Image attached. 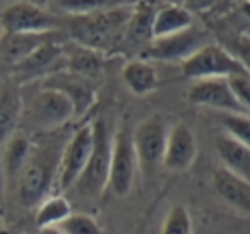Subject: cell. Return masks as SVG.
<instances>
[{
  "instance_id": "6da1fadb",
  "label": "cell",
  "mask_w": 250,
  "mask_h": 234,
  "mask_svg": "<svg viewBox=\"0 0 250 234\" xmlns=\"http://www.w3.org/2000/svg\"><path fill=\"white\" fill-rule=\"evenodd\" d=\"M132 5L115 2L111 7L87 16L67 19L70 38L76 45L103 53L118 38V33L127 28L132 14Z\"/></svg>"
},
{
  "instance_id": "7a4b0ae2",
  "label": "cell",
  "mask_w": 250,
  "mask_h": 234,
  "mask_svg": "<svg viewBox=\"0 0 250 234\" xmlns=\"http://www.w3.org/2000/svg\"><path fill=\"white\" fill-rule=\"evenodd\" d=\"M60 154L55 147L35 149L26 162L24 169L16 179L18 198L22 207H36L46 198L52 188L53 178L59 171Z\"/></svg>"
},
{
  "instance_id": "3957f363",
  "label": "cell",
  "mask_w": 250,
  "mask_h": 234,
  "mask_svg": "<svg viewBox=\"0 0 250 234\" xmlns=\"http://www.w3.org/2000/svg\"><path fill=\"white\" fill-rule=\"evenodd\" d=\"M94 145L89 156V161L77 179L74 188L84 196H100L108 186L110 178V161H111V142L113 137L104 118H98L93 121Z\"/></svg>"
},
{
  "instance_id": "277c9868",
  "label": "cell",
  "mask_w": 250,
  "mask_h": 234,
  "mask_svg": "<svg viewBox=\"0 0 250 234\" xmlns=\"http://www.w3.org/2000/svg\"><path fill=\"white\" fill-rule=\"evenodd\" d=\"M182 76L197 82L208 79H231L236 76H247V70L229 50L206 43L190 58L182 63Z\"/></svg>"
},
{
  "instance_id": "5b68a950",
  "label": "cell",
  "mask_w": 250,
  "mask_h": 234,
  "mask_svg": "<svg viewBox=\"0 0 250 234\" xmlns=\"http://www.w3.org/2000/svg\"><path fill=\"white\" fill-rule=\"evenodd\" d=\"M22 120L35 132L48 134L63 127L70 120H76L74 106L62 93L48 87H40L28 104H24Z\"/></svg>"
},
{
  "instance_id": "8992f818",
  "label": "cell",
  "mask_w": 250,
  "mask_h": 234,
  "mask_svg": "<svg viewBox=\"0 0 250 234\" xmlns=\"http://www.w3.org/2000/svg\"><path fill=\"white\" fill-rule=\"evenodd\" d=\"M60 19L53 12L45 11L33 2H14L9 4L0 14L2 36L12 35H48L57 33Z\"/></svg>"
},
{
  "instance_id": "52a82bcc",
  "label": "cell",
  "mask_w": 250,
  "mask_h": 234,
  "mask_svg": "<svg viewBox=\"0 0 250 234\" xmlns=\"http://www.w3.org/2000/svg\"><path fill=\"white\" fill-rule=\"evenodd\" d=\"M168 130L160 117H147L141 120L132 130V145L137 166L144 175H151L163 164Z\"/></svg>"
},
{
  "instance_id": "ba28073f",
  "label": "cell",
  "mask_w": 250,
  "mask_h": 234,
  "mask_svg": "<svg viewBox=\"0 0 250 234\" xmlns=\"http://www.w3.org/2000/svg\"><path fill=\"white\" fill-rule=\"evenodd\" d=\"M93 123L81 125L60 154L59 171H57V183H59L60 192H67L72 186H76L77 179L81 178L87 166L89 156L93 152Z\"/></svg>"
},
{
  "instance_id": "9c48e42d",
  "label": "cell",
  "mask_w": 250,
  "mask_h": 234,
  "mask_svg": "<svg viewBox=\"0 0 250 234\" xmlns=\"http://www.w3.org/2000/svg\"><path fill=\"white\" fill-rule=\"evenodd\" d=\"M137 157L132 145V132L120 127L111 142V161L108 186L117 196H127L136 178Z\"/></svg>"
},
{
  "instance_id": "30bf717a",
  "label": "cell",
  "mask_w": 250,
  "mask_h": 234,
  "mask_svg": "<svg viewBox=\"0 0 250 234\" xmlns=\"http://www.w3.org/2000/svg\"><path fill=\"white\" fill-rule=\"evenodd\" d=\"M42 87L62 93L72 103L76 118H83L96 103V86L93 79H87L69 70H55L42 79Z\"/></svg>"
},
{
  "instance_id": "8fae6325",
  "label": "cell",
  "mask_w": 250,
  "mask_h": 234,
  "mask_svg": "<svg viewBox=\"0 0 250 234\" xmlns=\"http://www.w3.org/2000/svg\"><path fill=\"white\" fill-rule=\"evenodd\" d=\"M187 99L194 106L214 110L218 113L247 115L229 86L228 79H208L194 82L187 91Z\"/></svg>"
},
{
  "instance_id": "7c38bea8",
  "label": "cell",
  "mask_w": 250,
  "mask_h": 234,
  "mask_svg": "<svg viewBox=\"0 0 250 234\" xmlns=\"http://www.w3.org/2000/svg\"><path fill=\"white\" fill-rule=\"evenodd\" d=\"M206 45V36L202 31L192 26L184 33L173 36H167L161 39H153L144 48L146 58L156 62H182L190 58L199 48Z\"/></svg>"
},
{
  "instance_id": "4fadbf2b",
  "label": "cell",
  "mask_w": 250,
  "mask_h": 234,
  "mask_svg": "<svg viewBox=\"0 0 250 234\" xmlns=\"http://www.w3.org/2000/svg\"><path fill=\"white\" fill-rule=\"evenodd\" d=\"M197 138L187 123L173 125L167 137L163 166L170 173H184L194 166L197 159Z\"/></svg>"
},
{
  "instance_id": "5bb4252c",
  "label": "cell",
  "mask_w": 250,
  "mask_h": 234,
  "mask_svg": "<svg viewBox=\"0 0 250 234\" xmlns=\"http://www.w3.org/2000/svg\"><path fill=\"white\" fill-rule=\"evenodd\" d=\"M24 113V99L18 82H5L0 87V145L18 132Z\"/></svg>"
},
{
  "instance_id": "9a60e30c",
  "label": "cell",
  "mask_w": 250,
  "mask_h": 234,
  "mask_svg": "<svg viewBox=\"0 0 250 234\" xmlns=\"http://www.w3.org/2000/svg\"><path fill=\"white\" fill-rule=\"evenodd\" d=\"M212 186L229 207L250 217V183L231 175L225 168H218L212 173Z\"/></svg>"
},
{
  "instance_id": "2e32d148",
  "label": "cell",
  "mask_w": 250,
  "mask_h": 234,
  "mask_svg": "<svg viewBox=\"0 0 250 234\" xmlns=\"http://www.w3.org/2000/svg\"><path fill=\"white\" fill-rule=\"evenodd\" d=\"M194 16L182 4H163L156 9L153 21V39L173 36L192 28Z\"/></svg>"
},
{
  "instance_id": "e0dca14e",
  "label": "cell",
  "mask_w": 250,
  "mask_h": 234,
  "mask_svg": "<svg viewBox=\"0 0 250 234\" xmlns=\"http://www.w3.org/2000/svg\"><path fill=\"white\" fill-rule=\"evenodd\" d=\"M62 57H63V48L55 39H50V41L43 43L42 46H38L24 60L12 65V72L21 77V79L36 77L40 74H45L43 77H46L50 76V67L55 65Z\"/></svg>"
},
{
  "instance_id": "ac0fdd59",
  "label": "cell",
  "mask_w": 250,
  "mask_h": 234,
  "mask_svg": "<svg viewBox=\"0 0 250 234\" xmlns=\"http://www.w3.org/2000/svg\"><path fill=\"white\" fill-rule=\"evenodd\" d=\"M216 152L223 162V168L240 179L250 183V149L236 142L228 135L216 138Z\"/></svg>"
},
{
  "instance_id": "d6986e66",
  "label": "cell",
  "mask_w": 250,
  "mask_h": 234,
  "mask_svg": "<svg viewBox=\"0 0 250 234\" xmlns=\"http://www.w3.org/2000/svg\"><path fill=\"white\" fill-rule=\"evenodd\" d=\"M4 154H2V169H4L5 181L16 183V179L19 178L21 171L24 169L26 162L29 161V156L33 152V144L31 138L24 134L16 132L11 138L4 144Z\"/></svg>"
},
{
  "instance_id": "ffe728a7",
  "label": "cell",
  "mask_w": 250,
  "mask_h": 234,
  "mask_svg": "<svg viewBox=\"0 0 250 234\" xmlns=\"http://www.w3.org/2000/svg\"><path fill=\"white\" fill-rule=\"evenodd\" d=\"M122 79L129 91L137 98H143L158 89V72L147 60H130L122 69Z\"/></svg>"
},
{
  "instance_id": "44dd1931",
  "label": "cell",
  "mask_w": 250,
  "mask_h": 234,
  "mask_svg": "<svg viewBox=\"0 0 250 234\" xmlns=\"http://www.w3.org/2000/svg\"><path fill=\"white\" fill-rule=\"evenodd\" d=\"M57 33H48V35H12L2 36L0 38V52L7 58V62L12 65L24 60L28 55H31L38 46L43 43L55 39Z\"/></svg>"
},
{
  "instance_id": "7402d4cb",
  "label": "cell",
  "mask_w": 250,
  "mask_h": 234,
  "mask_svg": "<svg viewBox=\"0 0 250 234\" xmlns=\"http://www.w3.org/2000/svg\"><path fill=\"white\" fill-rule=\"evenodd\" d=\"M156 9L158 5L154 4H139L137 9L132 11L125 28V38L130 45L146 48L153 41V21Z\"/></svg>"
},
{
  "instance_id": "603a6c76",
  "label": "cell",
  "mask_w": 250,
  "mask_h": 234,
  "mask_svg": "<svg viewBox=\"0 0 250 234\" xmlns=\"http://www.w3.org/2000/svg\"><path fill=\"white\" fill-rule=\"evenodd\" d=\"M63 55H65V65H67L65 70L79 74V76L87 77V79L94 80V76L101 69V57L94 50L74 45V48L67 50V52L63 50Z\"/></svg>"
},
{
  "instance_id": "cb8c5ba5",
  "label": "cell",
  "mask_w": 250,
  "mask_h": 234,
  "mask_svg": "<svg viewBox=\"0 0 250 234\" xmlns=\"http://www.w3.org/2000/svg\"><path fill=\"white\" fill-rule=\"evenodd\" d=\"M70 214H72V207L63 195L46 196L36 209V226L40 229H43V227H59Z\"/></svg>"
},
{
  "instance_id": "d4e9b609",
  "label": "cell",
  "mask_w": 250,
  "mask_h": 234,
  "mask_svg": "<svg viewBox=\"0 0 250 234\" xmlns=\"http://www.w3.org/2000/svg\"><path fill=\"white\" fill-rule=\"evenodd\" d=\"M219 123L226 130L228 137L250 149V117L238 113H218Z\"/></svg>"
},
{
  "instance_id": "484cf974",
  "label": "cell",
  "mask_w": 250,
  "mask_h": 234,
  "mask_svg": "<svg viewBox=\"0 0 250 234\" xmlns=\"http://www.w3.org/2000/svg\"><path fill=\"white\" fill-rule=\"evenodd\" d=\"M59 227L63 234H103V229L93 215L81 212H72Z\"/></svg>"
},
{
  "instance_id": "4316f807",
  "label": "cell",
  "mask_w": 250,
  "mask_h": 234,
  "mask_svg": "<svg viewBox=\"0 0 250 234\" xmlns=\"http://www.w3.org/2000/svg\"><path fill=\"white\" fill-rule=\"evenodd\" d=\"M161 234H192V219L184 205H173L165 217Z\"/></svg>"
},
{
  "instance_id": "83f0119b",
  "label": "cell",
  "mask_w": 250,
  "mask_h": 234,
  "mask_svg": "<svg viewBox=\"0 0 250 234\" xmlns=\"http://www.w3.org/2000/svg\"><path fill=\"white\" fill-rule=\"evenodd\" d=\"M113 4L115 2H101V0H63V2H55L52 5L69 14V18H77V16H87L103 11Z\"/></svg>"
},
{
  "instance_id": "f1b7e54d",
  "label": "cell",
  "mask_w": 250,
  "mask_h": 234,
  "mask_svg": "<svg viewBox=\"0 0 250 234\" xmlns=\"http://www.w3.org/2000/svg\"><path fill=\"white\" fill-rule=\"evenodd\" d=\"M228 82L240 104L245 108L247 113H250V76L247 74V76L231 77V79H228Z\"/></svg>"
},
{
  "instance_id": "f546056e",
  "label": "cell",
  "mask_w": 250,
  "mask_h": 234,
  "mask_svg": "<svg viewBox=\"0 0 250 234\" xmlns=\"http://www.w3.org/2000/svg\"><path fill=\"white\" fill-rule=\"evenodd\" d=\"M233 55L238 58V62L243 65L247 74L250 76V38H238L233 45Z\"/></svg>"
},
{
  "instance_id": "4dcf8cb0",
  "label": "cell",
  "mask_w": 250,
  "mask_h": 234,
  "mask_svg": "<svg viewBox=\"0 0 250 234\" xmlns=\"http://www.w3.org/2000/svg\"><path fill=\"white\" fill-rule=\"evenodd\" d=\"M5 186H7V181H5V175H4V169H2V162H0V202L4 198V192H5Z\"/></svg>"
},
{
  "instance_id": "1f68e13d",
  "label": "cell",
  "mask_w": 250,
  "mask_h": 234,
  "mask_svg": "<svg viewBox=\"0 0 250 234\" xmlns=\"http://www.w3.org/2000/svg\"><path fill=\"white\" fill-rule=\"evenodd\" d=\"M40 234H63L60 227H43L40 229Z\"/></svg>"
},
{
  "instance_id": "d6a6232c",
  "label": "cell",
  "mask_w": 250,
  "mask_h": 234,
  "mask_svg": "<svg viewBox=\"0 0 250 234\" xmlns=\"http://www.w3.org/2000/svg\"><path fill=\"white\" fill-rule=\"evenodd\" d=\"M240 7H242V12L247 16V18L250 19V2H242L240 4Z\"/></svg>"
}]
</instances>
